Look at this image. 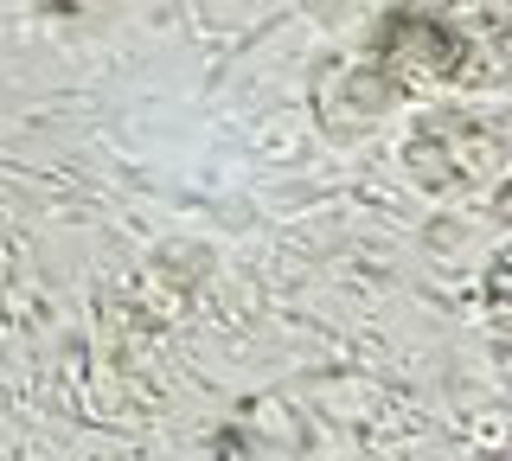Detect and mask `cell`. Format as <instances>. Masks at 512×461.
<instances>
[{
	"instance_id": "obj_2",
	"label": "cell",
	"mask_w": 512,
	"mask_h": 461,
	"mask_svg": "<svg viewBox=\"0 0 512 461\" xmlns=\"http://www.w3.org/2000/svg\"><path fill=\"white\" fill-rule=\"evenodd\" d=\"M45 7H52V13H84L90 0H45Z\"/></svg>"
},
{
	"instance_id": "obj_1",
	"label": "cell",
	"mask_w": 512,
	"mask_h": 461,
	"mask_svg": "<svg viewBox=\"0 0 512 461\" xmlns=\"http://www.w3.org/2000/svg\"><path fill=\"white\" fill-rule=\"evenodd\" d=\"M378 58L397 77H423V84H461L474 71V39L468 26L442 20V13L423 7H397L391 20L378 26Z\"/></svg>"
}]
</instances>
